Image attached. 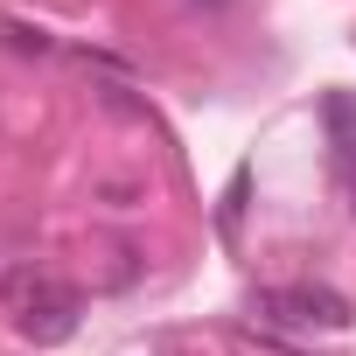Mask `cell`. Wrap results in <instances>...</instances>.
I'll use <instances>...</instances> for the list:
<instances>
[{
  "label": "cell",
  "mask_w": 356,
  "mask_h": 356,
  "mask_svg": "<svg viewBox=\"0 0 356 356\" xmlns=\"http://www.w3.org/2000/svg\"><path fill=\"white\" fill-rule=\"evenodd\" d=\"M0 307L15 314V328H22L35 349L70 342V335H77V314H84L77 286H63V280L42 273V266H15V273H0Z\"/></svg>",
  "instance_id": "cell-1"
},
{
  "label": "cell",
  "mask_w": 356,
  "mask_h": 356,
  "mask_svg": "<svg viewBox=\"0 0 356 356\" xmlns=\"http://www.w3.org/2000/svg\"><path fill=\"white\" fill-rule=\"evenodd\" d=\"M259 314L280 321V328H349V300L335 286H266L259 293Z\"/></svg>",
  "instance_id": "cell-2"
}]
</instances>
